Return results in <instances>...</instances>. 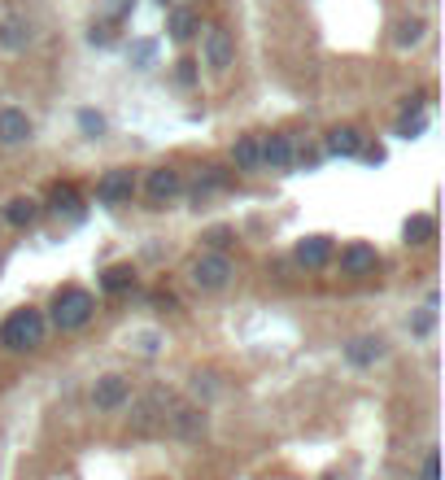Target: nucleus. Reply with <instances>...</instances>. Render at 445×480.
I'll use <instances>...</instances> for the list:
<instances>
[{
    "label": "nucleus",
    "mask_w": 445,
    "mask_h": 480,
    "mask_svg": "<svg viewBox=\"0 0 445 480\" xmlns=\"http://www.w3.org/2000/svg\"><path fill=\"white\" fill-rule=\"evenodd\" d=\"M44 337H48V319H44L35 306L13 310V314L0 323V349H9V354L39 349V345H44Z\"/></svg>",
    "instance_id": "obj_1"
},
{
    "label": "nucleus",
    "mask_w": 445,
    "mask_h": 480,
    "mask_svg": "<svg viewBox=\"0 0 445 480\" xmlns=\"http://www.w3.org/2000/svg\"><path fill=\"white\" fill-rule=\"evenodd\" d=\"M92 314H97V302H92V293L88 288H62L57 297H53V328L57 332H79V328H88L92 323Z\"/></svg>",
    "instance_id": "obj_2"
},
{
    "label": "nucleus",
    "mask_w": 445,
    "mask_h": 480,
    "mask_svg": "<svg viewBox=\"0 0 445 480\" xmlns=\"http://www.w3.org/2000/svg\"><path fill=\"white\" fill-rule=\"evenodd\" d=\"M232 275H236L232 258L218 253V249H210V253H201V258L193 262V284H197L201 293H223V288L232 284Z\"/></svg>",
    "instance_id": "obj_3"
},
{
    "label": "nucleus",
    "mask_w": 445,
    "mask_h": 480,
    "mask_svg": "<svg viewBox=\"0 0 445 480\" xmlns=\"http://www.w3.org/2000/svg\"><path fill=\"white\" fill-rule=\"evenodd\" d=\"M132 197H136V175L127 167H114L97 179V201L101 206H132Z\"/></svg>",
    "instance_id": "obj_4"
},
{
    "label": "nucleus",
    "mask_w": 445,
    "mask_h": 480,
    "mask_svg": "<svg viewBox=\"0 0 445 480\" xmlns=\"http://www.w3.org/2000/svg\"><path fill=\"white\" fill-rule=\"evenodd\" d=\"M175 398L167 389H153V393H144L136 407V419H132V433H153L158 424H167V415H171Z\"/></svg>",
    "instance_id": "obj_5"
},
{
    "label": "nucleus",
    "mask_w": 445,
    "mask_h": 480,
    "mask_svg": "<svg viewBox=\"0 0 445 480\" xmlns=\"http://www.w3.org/2000/svg\"><path fill=\"white\" fill-rule=\"evenodd\" d=\"M206 411L201 407H171V415H167V424L162 428H171L179 441H201L206 437Z\"/></svg>",
    "instance_id": "obj_6"
},
{
    "label": "nucleus",
    "mask_w": 445,
    "mask_h": 480,
    "mask_svg": "<svg viewBox=\"0 0 445 480\" xmlns=\"http://www.w3.org/2000/svg\"><path fill=\"white\" fill-rule=\"evenodd\" d=\"M341 271L354 275V279H367V275H376L380 271L376 244H367V240H354V244H345V249H341Z\"/></svg>",
    "instance_id": "obj_7"
},
{
    "label": "nucleus",
    "mask_w": 445,
    "mask_h": 480,
    "mask_svg": "<svg viewBox=\"0 0 445 480\" xmlns=\"http://www.w3.org/2000/svg\"><path fill=\"white\" fill-rule=\"evenodd\" d=\"M144 193H149V206L153 210H167L175 197L184 193V179H179V171H171V167H158V171H149Z\"/></svg>",
    "instance_id": "obj_8"
},
{
    "label": "nucleus",
    "mask_w": 445,
    "mask_h": 480,
    "mask_svg": "<svg viewBox=\"0 0 445 480\" xmlns=\"http://www.w3.org/2000/svg\"><path fill=\"white\" fill-rule=\"evenodd\" d=\"M127 402H132V384L123 376H101L92 384V407H97V411H105V415L123 411Z\"/></svg>",
    "instance_id": "obj_9"
},
{
    "label": "nucleus",
    "mask_w": 445,
    "mask_h": 480,
    "mask_svg": "<svg viewBox=\"0 0 445 480\" xmlns=\"http://www.w3.org/2000/svg\"><path fill=\"white\" fill-rule=\"evenodd\" d=\"M201 53H206V66L227 70L232 62H236V44H232V31H223V27H210L206 39H201Z\"/></svg>",
    "instance_id": "obj_10"
},
{
    "label": "nucleus",
    "mask_w": 445,
    "mask_h": 480,
    "mask_svg": "<svg viewBox=\"0 0 445 480\" xmlns=\"http://www.w3.org/2000/svg\"><path fill=\"white\" fill-rule=\"evenodd\" d=\"M31 118H27V109H13V105H4L0 109V144H27L31 140Z\"/></svg>",
    "instance_id": "obj_11"
},
{
    "label": "nucleus",
    "mask_w": 445,
    "mask_h": 480,
    "mask_svg": "<svg viewBox=\"0 0 445 480\" xmlns=\"http://www.w3.org/2000/svg\"><path fill=\"white\" fill-rule=\"evenodd\" d=\"M363 144H367V136H363L358 127H332V132H328V153H332V158H358Z\"/></svg>",
    "instance_id": "obj_12"
},
{
    "label": "nucleus",
    "mask_w": 445,
    "mask_h": 480,
    "mask_svg": "<svg viewBox=\"0 0 445 480\" xmlns=\"http://www.w3.org/2000/svg\"><path fill=\"white\" fill-rule=\"evenodd\" d=\"M293 162H297V149H293V140L288 136L262 140V167H271V171H288Z\"/></svg>",
    "instance_id": "obj_13"
},
{
    "label": "nucleus",
    "mask_w": 445,
    "mask_h": 480,
    "mask_svg": "<svg viewBox=\"0 0 445 480\" xmlns=\"http://www.w3.org/2000/svg\"><path fill=\"white\" fill-rule=\"evenodd\" d=\"M297 262L310 267V271H323L328 262H332V240L328 236H306L297 244Z\"/></svg>",
    "instance_id": "obj_14"
},
{
    "label": "nucleus",
    "mask_w": 445,
    "mask_h": 480,
    "mask_svg": "<svg viewBox=\"0 0 445 480\" xmlns=\"http://www.w3.org/2000/svg\"><path fill=\"white\" fill-rule=\"evenodd\" d=\"M345 358L354 367H372V363L384 358V337H354V341L345 345Z\"/></svg>",
    "instance_id": "obj_15"
},
{
    "label": "nucleus",
    "mask_w": 445,
    "mask_h": 480,
    "mask_svg": "<svg viewBox=\"0 0 445 480\" xmlns=\"http://www.w3.org/2000/svg\"><path fill=\"white\" fill-rule=\"evenodd\" d=\"M223 188H227V171L206 167V171L197 175V184H193V193H188V197H193V206H206L210 197H214V193H223Z\"/></svg>",
    "instance_id": "obj_16"
},
{
    "label": "nucleus",
    "mask_w": 445,
    "mask_h": 480,
    "mask_svg": "<svg viewBox=\"0 0 445 480\" xmlns=\"http://www.w3.org/2000/svg\"><path fill=\"white\" fill-rule=\"evenodd\" d=\"M232 162H236V171H262V140L240 136L232 149Z\"/></svg>",
    "instance_id": "obj_17"
},
{
    "label": "nucleus",
    "mask_w": 445,
    "mask_h": 480,
    "mask_svg": "<svg viewBox=\"0 0 445 480\" xmlns=\"http://www.w3.org/2000/svg\"><path fill=\"white\" fill-rule=\"evenodd\" d=\"M35 219H39V201H35V197H13V201L4 206V223H9V227H31Z\"/></svg>",
    "instance_id": "obj_18"
},
{
    "label": "nucleus",
    "mask_w": 445,
    "mask_h": 480,
    "mask_svg": "<svg viewBox=\"0 0 445 480\" xmlns=\"http://www.w3.org/2000/svg\"><path fill=\"white\" fill-rule=\"evenodd\" d=\"M402 236H406V244H432L437 240V219L432 214H411Z\"/></svg>",
    "instance_id": "obj_19"
},
{
    "label": "nucleus",
    "mask_w": 445,
    "mask_h": 480,
    "mask_svg": "<svg viewBox=\"0 0 445 480\" xmlns=\"http://www.w3.org/2000/svg\"><path fill=\"white\" fill-rule=\"evenodd\" d=\"M48 210H57V214H83V201H79V188L74 184H53V193H48Z\"/></svg>",
    "instance_id": "obj_20"
},
{
    "label": "nucleus",
    "mask_w": 445,
    "mask_h": 480,
    "mask_svg": "<svg viewBox=\"0 0 445 480\" xmlns=\"http://www.w3.org/2000/svg\"><path fill=\"white\" fill-rule=\"evenodd\" d=\"M136 284V271L132 267H109V271L101 275V288L109 293V297H118V293H127Z\"/></svg>",
    "instance_id": "obj_21"
},
{
    "label": "nucleus",
    "mask_w": 445,
    "mask_h": 480,
    "mask_svg": "<svg viewBox=\"0 0 445 480\" xmlns=\"http://www.w3.org/2000/svg\"><path fill=\"white\" fill-rule=\"evenodd\" d=\"M31 44V27L27 22H0V48H27Z\"/></svg>",
    "instance_id": "obj_22"
},
{
    "label": "nucleus",
    "mask_w": 445,
    "mask_h": 480,
    "mask_svg": "<svg viewBox=\"0 0 445 480\" xmlns=\"http://www.w3.org/2000/svg\"><path fill=\"white\" fill-rule=\"evenodd\" d=\"M171 35L175 39H193V35H197V13H193V9H175L171 13Z\"/></svg>",
    "instance_id": "obj_23"
},
{
    "label": "nucleus",
    "mask_w": 445,
    "mask_h": 480,
    "mask_svg": "<svg viewBox=\"0 0 445 480\" xmlns=\"http://www.w3.org/2000/svg\"><path fill=\"white\" fill-rule=\"evenodd\" d=\"M424 31H428L424 18H406V22H398V35H393V39H398L402 48H415V44L424 39Z\"/></svg>",
    "instance_id": "obj_24"
},
{
    "label": "nucleus",
    "mask_w": 445,
    "mask_h": 480,
    "mask_svg": "<svg viewBox=\"0 0 445 480\" xmlns=\"http://www.w3.org/2000/svg\"><path fill=\"white\" fill-rule=\"evenodd\" d=\"M153 57H158V44H153V39H136V44H132V66L136 70H149Z\"/></svg>",
    "instance_id": "obj_25"
},
{
    "label": "nucleus",
    "mask_w": 445,
    "mask_h": 480,
    "mask_svg": "<svg viewBox=\"0 0 445 480\" xmlns=\"http://www.w3.org/2000/svg\"><path fill=\"white\" fill-rule=\"evenodd\" d=\"M79 132H83L88 140L105 136V118L97 114V109H79Z\"/></svg>",
    "instance_id": "obj_26"
},
{
    "label": "nucleus",
    "mask_w": 445,
    "mask_h": 480,
    "mask_svg": "<svg viewBox=\"0 0 445 480\" xmlns=\"http://www.w3.org/2000/svg\"><path fill=\"white\" fill-rule=\"evenodd\" d=\"M136 9V0H105V18L109 22H118V18H127Z\"/></svg>",
    "instance_id": "obj_27"
},
{
    "label": "nucleus",
    "mask_w": 445,
    "mask_h": 480,
    "mask_svg": "<svg viewBox=\"0 0 445 480\" xmlns=\"http://www.w3.org/2000/svg\"><path fill=\"white\" fill-rule=\"evenodd\" d=\"M432 323H437V310H424V314L411 323V332L415 337H428V332H432Z\"/></svg>",
    "instance_id": "obj_28"
},
{
    "label": "nucleus",
    "mask_w": 445,
    "mask_h": 480,
    "mask_svg": "<svg viewBox=\"0 0 445 480\" xmlns=\"http://www.w3.org/2000/svg\"><path fill=\"white\" fill-rule=\"evenodd\" d=\"M424 480H441V454L437 450H428V459H424Z\"/></svg>",
    "instance_id": "obj_29"
},
{
    "label": "nucleus",
    "mask_w": 445,
    "mask_h": 480,
    "mask_svg": "<svg viewBox=\"0 0 445 480\" xmlns=\"http://www.w3.org/2000/svg\"><path fill=\"white\" fill-rule=\"evenodd\" d=\"M358 158H363V162H372V167H380V162H384V149H380V144H363V153H358Z\"/></svg>",
    "instance_id": "obj_30"
},
{
    "label": "nucleus",
    "mask_w": 445,
    "mask_h": 480,
    "mask_svg": "<svg viewBox=\"0 0 445 480\" xmlns=\"http://www.w3.org/2000/svg\"><path fill=\"white\" fill-rule=\"evenodd\" d=\"M109 39H114V35H109V27H92V31H88V44H97V48H105V44H109Z\"/></svg>",
    "instance_id": "obj_31"
},
{
    "label": "nucleus",
    "mask_w": 445,
    "mask_h": 480,
    "mask_svg": "<svg viewBox=\"0 0 445 480\" xmlns=\"http://www.w3.org/2000/svg\"><path fill=\"white\" fill-rule=\"evenodd\" d=\"M136 341H140V349H144V354H158V345H162V337H158V332H140Z\"/></svg>",
    "instance_id": "obj_32"
},
{
    "label": "nucleus",
    "mask_w": 445,
    "mask_h": 480,
    "mask_svg": "<svg viewBox=\"0 0 445 480\" xmlns=\"http://www.w3.org/2000/svg\"><path fill=\"white\" fill-rule=\"evenodd\" d=\"M210 244H214V249H218V253H223V244H227V240H232V232H227V227H214V232H210Z\"/></svg>",
    "instance_id": "obj_33"
},
{
    "label": "nucleus",
    "mask_w": 445,
    "mask_h": 480,
    "mask_svg": "<svg viewBox=\"0 0 445 480\" xmlns=\"http://www.w3.org/2000/svg\"><path fill=\"white\" fill-rule=\"evenodd\" d=\"M197 62H179V83H193V79H197Z\"/></svg>",
    "instance_id": "obj_34"
}]
</instances>
